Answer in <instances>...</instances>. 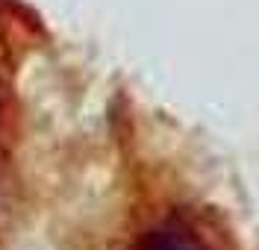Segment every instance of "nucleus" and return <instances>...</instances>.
I'll return each mask as SVG.
<instances>
[{
	"label": "nucleus",
	"instance_id": "nucleus-1",
	"mask_svg": "<svg viewBox=\"0 0 259 250\" xmlns=\"http://www.w3.org/2000/svg\"><path fill=\"white\" fill-rule=\"evenodd\" d=\"M139 250H206V247L183 227H159V230H150L142 238Z\"/></svg>",
	"mask_w": 259,
	"mask_h": 250
}]
</instances>
